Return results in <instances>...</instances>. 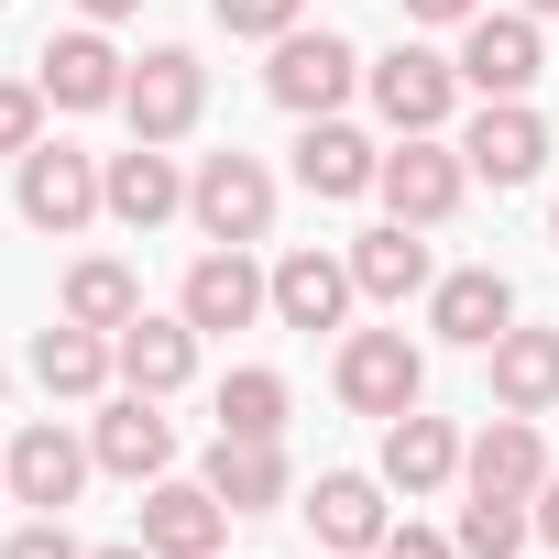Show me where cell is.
<instances>
[{
	"instance_id": "1",
	"label": "cell",
	"mask_w": 559,
	"mask_h": 559,
	"mask_svg": "<svg viewBox=\"0 0 559 559\" xmlns=\"http://www.w3.org/2000/svg\"><path fill=\"white\" fill-rule=\"evenodd\" d=\"M12 209H23L45 241H78L88 219H110V165L78 154V143H34V154L12 165Z\"/></svg>"
},
{
	"instance_id": "2",
	"label": "cell",
	"mask_w": 559,
	"mask_h": 559,
	"mask_svg": "<svg viewBox=\"0 0 559 559\" xmlns=\"http://www.w3.org/2000/svg\"><path fill=\"white\" fill-rule=\"evenodd\" d=\"M373 198H384V219H406V230H439V219L472 198V165H461V143H450V132H395V154H384Z\"/></svg>"
},
{
	"instance_id": "3",
	"label": "cell",
	"mask_w": 559,
	"mask_h": 559,
	"mask_svg": "<svg viewBox=\"0 0 559 559\" xmlns=\"http://www.w3.org/2000/svg\"><path fill=\"white\" fill-rule=\"evenodd\" d=\"M330 384H341L352 417H406V406H428V352L406 330H341Z\"/></svg>"
},
{
	"instance_id": "4",
	"label": "cell",
	"mask_w": 559,
	"mask_h": 559,
	"mask_svg": "<svg viewBox=\"0 0 559 559\" xmlns=\"http://www.w3.org/2000/svg\"><path fill=\"white\" fill-rule=\"evenodd\" d=\"M121 121H132V143H187L209 121V67L187 45H143L132 88H121Z\"/></svg>"
},
{
	"instance_id": "5",
	"label": "cell",
	"mask_w": 559,
	"mask_h": 559,
	"mask_svg": "<svg viewBox=\"0 0 559 559\" xmlns=\"http://www.w3.org/2000/svg\"><path fill=\"white\" fill-rule=\"evenodd\" d=\"M362 88H373V121H384V132H450V110H461V56L395 45V56L362 67Z\"/></svg>"
},
{
	"instance_id": "6",
	"label": "cell",
	"mask_w": 559,
	"mask_h": 559,
	"mask_svg": "<svg viewBox=\"0 0 559 559\" xmlns=\"http://www.w3.org/2000/svg\"><path fill=\"white\" fill-rule=\"evenodd\" d=\"M34 88L56 99V110H121V88H132V56L110 45V23H67V34H45V56H34Z\"/></svg>"
},
{
	"instance_id": "7",
	"label": "cell",
	"mask_w": 559,
	"mask_h": 559,
	"mask_svg": "<svg viewBox=\"0 0 559 559\" xmlns=\"http://www.w3.org/2000/svg\"><path fill=\"white\" fill-rule=\"evenodd\" d=\"M187 219H198V241H263L274 230V165L263 154H198Z\"/></svg>"
},
{
	"instance_id": "8",
	"label": "cell",
	"mask_w": 559,
	"mask_h": 559,
	"mask_svg": "<svg viewBox=\"0 0 559 559\" xmlns=\"http://www.w3.org/2000/svg\"><path fill=\"white\" fill-rule=\"evenodd\" d=\"M362 45H341V34H286V45H274V67H263V88H274V110H297V121H330L352 88H362Z\"/></svg>"
},
{
	"instance_id": "9",
	"label": "cell",
	"mask_w": 559,
	"mask_h": 559,
	"mask_svg": "<svg viewBox=\"0 0 559 559\" xmlns=\"http://www.w3.org/2000/svg\"><path fill=\"white\" fill-rule=\"evenodd\" d=\"M176 308L198 319V341H209V330H252V319H274V274L252 263V241H209V252L187 263Z\"/></svg>"
},
{
	"instance_id": "10",
	"label": "cell",
	"mask_w": 559,
	"mask_h": 559,
	"mask_svg": "<svg viewBox=\"0 0 559 559\" xmlns=\"http://www.w3.org/2000/svg\"><path fill=\"white\" fill-rule=\"evenodd\" d=\"M537 78H548L537 12H472V23H461V88H472V99H526Z\"/></svg>"
},
{
	"instance_id": "11",
	"label": "cell",
	"mask_w": 559,
	"mask_h": 559,
	"mask_svg": "<svg viewBox=\"0 0 559 559\" xmlns=\"http://www.w3.org/2000/svg\"><path fill=\"white\" fill-rule=\"evenodd\" d=\"M461 165H472L483 187H537V176H548V121H537V99H483V110L461 121Z\"/></svg>"
},
{
	"instance_id": "12",
	"label": "cell",
	"mask_w": 559,
	"mask_h": 559,
	"mask_svg": "<svg viewBox=\"0 0 559 559\" xmlns=\"http://www.w3.org/2000/svg\"><path fill=\"white\" fill-rule=\"evenodd\" d=\"M88 450H99V472H121V483H165L176 472V417H165V395H99V417H88Z\"/></svg>"
},
{
	"instance_id": "13",
	"label": "cell",
	"mask_w": 559,
	"mask_h": 559,
	"mask_svg": "<svg viewBox=\"0 0 559 559\" xmlns=\"http://www.w3.org/2000/svg\"><path fill=\"white\" fill-rule=\"evenodd\" d=\"M0 461H12V504H34V515H67V504L88 493V472H99V450H88L78 428H56V417H34Z\"/></svg>"
},
{
	"instance_id": "14",
	"label": "cell",
	"mask_w": 559,
	"mask_h": 559,
	"mask_svg": "<svg viewBox=\"0 0 559 559\" xmlns=\"http://www.w3.org/2000/svg\"><path fill=\"white\" fill-rule=\"evenodd\" d=\"M548 472H559V461H548L537 417H504V406H493V428L461 439V493H515V504H537Z\"/></svg>"
},
{
	"instance_id": "15",
	"label": "cell",
	"mask_w": 559,
	"mask_h": 559,
	"mask_svg": "<svg viewBox=\"0 0 559 559\" xmlns=\"http://www.w3.org/2000/svg\"><path fill=\"white\" fill-rule=\"evenodd\" d=\"M428 330H439L450 352H493V341L515 330V286H504L493 263H461V274L428 286Z\"/></svg>"
},
{
	"instance_id": "16",
	"label": "cell",
	"mask_w": 559,
	"mask_h": 559,
	"mask_svg": "<svg viewBox=\"0 0 559 559\" xmlns=\"http://www.w3.org/2000/svg\"><path fill=\"white\" fill-rule=\"evenodd\" d=\"M230 515H274V504H297V461H286V439H209V472H198Z\"/></svg>"
},
{
	"instance_id": "17",
	"label": "cell",
	"mask_w": 559,
	"mask_h": 559,
	"mask_svg": "<svg viewBox=\"0 0 559 559\" xmlns=\"http://www.w3.org/2000/svg\"><path fill=\"white\" fill-rule=\"evenodd\" d=\"M450 483H461V428H450V417H428V406L384 417V493L428 504V493H450Z\"/></svg>"
},
{
	"instance_id": "18",
	"label": "cell",
	"mask_w": 559,
	"mask_h": 559,
	"mask_svg": "<svg viewBox=\"0 0 559 559\" xmlns=\"http://www.w3.org/2000/svg\"><path fill=\"white\" fill-rule=\"evenodd\" d=\"M219 537H230V504L209 493V483H143V548L154 559H219Z\"/></svg>"
},
{
	"instance_id": "19",
	"label": "cell",
	"mask_w": 559,
	"mask_h": 559,
	"mask_svg": "<svg viewBox=\"0 0 559 559\" xmlns=\"http://www.w3.org/2000/svg\"><path fill=\"white\" fill-rule=\"evenodd\" d=\"M352 252H319V241H297L286 263H274V319L286 330H341L352 319Z\"/></svg>"
},
{
	"instance_id": "20",
	"label": "cell",
	"mask_w": 559,
	"mask_h": 559,
	"mask_svg": "<svg viewBox=\"0 0 559 559\" xmlns=\"http://www.w3.org/2000/svg\"><path fill=\"white\" fill-rule=\"evenodd\" d=\"M373 176H384V143L373 132H352L341 110L330 121H297V187L308 198H373Z\"/></svg>"
},
{
	"instance_id": "21",
	"label": "cell",
	"mask_w": 559,
	"mask_h": 559,
	"mask_svg": "<svg viewBox=\"0 0 559 559\" xmlns=\"http://www.w3.org/2000/svg\"><path fill=\"white\" fill-rule=\"evenodd\" d=\"M297 515H308V537L319 548H384V472H319L308 493H297Z\"/></svg>"
},
{
	"instance_id": "22",
	"label": "cell",
	"mask_w": 559,
	"mask_h": 559,
	"mask_svg": "<svg viewBox=\"0 0 559 559\" xmlns=\"http://www.w3.org/2000/svg\"><path fill=\"white\" fill-rule=\"evenodd\" d=\"M110 352H121V384H132V395H187V384H198V319H187V308H176V319L143 308Z\"/></svg>"
},
{
	"instance_id": "23",
	"label": "cell",
	"mask_w": 559,
	"mask_h": 559,
	"mask_svg": "<svg viewBox=\"0 0 559 559\" xmlns=\"http://www.w3.org/2000/svg\"><path fill=\"white\" fill-rule=\"evenodd\" d=\"M34 384H45V395H67V406H99V395L121 384V352H110V330H78V319L34 330Z\"/></svg>"
},
{
	"instance_id": "24",
	"label": "cell",
	"mask_w": 559,
	"mask_h": 559,
	"mask_svg": "<svg viewBox=\"0 0 559 559\" xmlns=\"http://www.w3.org/2000/svg\"><path fill=\"white\" fill-rule=\"evenodd\" d=\"M352 286H362L373 308H406V297H428V286H439V252H428V230H406V219L362 230V241H352Z\"/></svg>"
},
{
	"instance_id": "25",
	"label": "cell",
	"mask_w": 559,
	"mask_h": 559,
	"mask_svg": "<svg viewBox=\"0 0 559 559\" xmlns=\"http://www.w3.org/2000/svg\"><path fill=\"white\" fill-rule=\"evenodd\" d=\"M176 209H187V165H176L165 143L110 154V219H121V230H165Z\"/></svg>"
},
{
	"instance_id": "26",
	"label": "cell",
	"mask_w": 559,
	"mask_h": 559,
	"mask_svg": "<svg viewBox=\"0 0 559 559\" xmlns=\"http://www.w3.org/2000/svg\"><path fill=\"white\" fill-rule=\"evenodd\" d=\"M483 362H493V406L504 417H548L559 406V330H504Z\"/></svg>"
},
{
	"instance_id": "27",
	"label": "cell",
	"mask_w": 559,
	"mask_h": 559,
	"mask_svg": "<svg viewBox=\"0 0 559 559\" xmlns=\"http://www.w3.org/2000/svg\"><path fill=\"white\" fill-rule=\"evenodd\" d=\"M56 319H78V330H110V341H121V330L143 319V274H132L121 252H78V263H67V308H56Z\"/></svg>"
},
{
	"instance_id": "28",
	"label": "cell",
	"mask_w": 559,
	"mask_h": 559,
	"mask_svg": "<svg viewBox=\"0 0 559 559\" xmlns=\"http://www.w3.org/2000/svg\"><path fill=\"white\" fill-rule=\"evenodd\" d=\"M219 428L230 439H286V373H274V362L219 373Z\"/></svg>"
},
{
	"instance_id": "29",
	"label": "cell",
	"mask_w": 559,
	"mask_h": 559,
	"mask_svg": "<svg viewBox=\"0 0 559 559\" xmlns=\"http://www.w3.org/2000/svg\"><path fill=\"white\" fill-rule=\"evenodd\" d=\"M450 537H461V559H526V537H537V515H526L515 493H472Z\"/></svg>"
},
{
	"instance_id": "30",
	"label": "cell",
	"mask_w": 559,
	"mask_h": 559,
	"mask_svg": "<svg viewBox=\"0 0 559 559\" xmlns=\"http://www.w3.org/2000/svg\"><path fill=\"white\" fill-rule=\"evenodd\" d=\"M297 12H308V0H209V23H219V34H241V45H286V34H297Z\"/></svg>"
},
{
	"instance_id": "31",
	"label": "cell",
	"mask_w": 559,
	"mask_h": 559,
	"mask_svg": "<svg viewBox=\"0 0 559 559\" xmlns=\"http://www.w3.org/2000/svg\"><path fill=\"white\" fill-rule=\"evenodd\" d=\"M45 110H56V99H45L34 78H0V154H12V165L45 143Z\"/></svg>"
},
{
	"instance_id": "32",
	"label": "cell",
	"mask_w": 559,
	"mask_h": 559,
	"mask_svg": "<svg viewBox=\"0 0 559 559\" xmlns=\"http://www.w3.org/2000/svg\"><path fill=\"white\" fill-rule=\"evenodd\" d=\"M0 559H88V548L67 537V515H34V526H12V537H0Z\"/></svg>"
},
{
	"instance_id": "33",
	"label": "cell",
	"mask_w": 559,
	"mask_h": 559,
	"mask_svg": "<svg viewBox=\"0 0 559 559\" xmlns=\"http://www.w3.org/2000/svg\"><path fill=\"white\" fill-rule=\"evenodd\" d=\"M373 559H461V537H439V526H384Z\"/></svg>"
},
{
	"instance_id": "34",
	"label": "cell",
	"mask_w": 559,
	"mask_h": 559,
	"mask_svg": "<svg viewBox=\"0 0 559 559\" xmlns=\"http://www.w3.org/2000/svg\"><path fill=\"white\" fill-rule=\"evenodd\" d=\"M472 12H483V0H406V23H428V34H439V23H450V34H461V23H472Z\"/></svg>"
},
{
	"instance_id": "35",
	"label": "cell",
	"mask_w": 559,
	"mask_h": 559,
	"mask_svg": "<svg viewBox=\"0 0 559 559\" xmlns=\"http://www.w3.org/2000/svg\"><path fill=\"white\" fill-rule=\"evenodd\" d=\"M526 515H537V537H548V548H559V472H548V483H537V504H526Z\"/></svg>"
},
{
	"instance_id": "36",
	"label": "cell",
	"mask_w": 559,
	"mask_h": 559,
	"mask_svg": "<svg viewBox=\"0 0 559 559\" xmlns=\"http://www.w3.org/2000/svg\"><path fill=\"white\" fill-rule=\"evenodd\" d=\"M143 0H78V23H132Z\"/></svg>"
},
{
	"instance_id": "37",
	"label": "cell",
	"mask_w": 559,
	"mask_h": 559,
	"mask_svg": "<svg viewBox=\"0 0 559 559\" xmlns=\"http://www.w3.org/2000/svg\"><path fill=\"white\" fill-rule=\"evenodd\" d=\"M88 559H154V548H143V537H132V548H88Z\"/></svg>"
},
{
	"instance_id": "38",
	"label": "cell",
	"mask_w": 559,
	"mask_h": 559,
	"mask_svg": "<svg viewBox=\"0 0 559 559\" xmlns=\"http://www.w3.org/2000/svg\"><path fill=\"white\" fill-rule=\"evenodd\" d=\"M515 12H537V23H559V0H515Z\"/></svg>"
},
{
	"instance_id": "39",
	"label": "cell",
	"mask_w": 559,
	"mask_h": 559,
	"mask_svg": "<svg viewBox=\"0 0 559 559\" xmlns=\"http://www.w3.org/2000/svg\"><path fill=\"white\" fill-rule=\"evenodd\" d=\"M319 559H373V548H319Z\"/></svg>"
},
{
	"instance_id": "40",
	"label": "cell",
	"mask_w": 559,
	"mask_h": 559,
	"mask_svg": "<svg viewBox=\"0 0 559 559\" xmlns=\"http://www.w3.org/2000/svg\"><path fill=\"white\" fill-rule=\"evenodd\" d=\"M0 493H12V461H0Z\"/></svg>"
},
{
	"instance_id": "41",
	"label": "cell",
	"mask_w": 559,
	"mask_h": 559,
	"mask_svg": "<svg viewBox=\"0 0 559 559\" xmlns=\"http://www.w3.org/2000/svg\"><path fill=\"white\" fill-rule=\"evenodd\" d=\"M548 241H559V209H548Z\"/></svg>"
},
{
	"instance_id": "42",
	"label": "cell",
	"mask_w": 559,
	"mask_h": 559,
	"mask_svg": "<svg viewBox=\"0 0 559 559\" xmlns=\"http://www.w3.org/2000/svg\"><path fill=\"white\" fill-rule=\"evenodd\" d=\"M0 395H12V373H0Z\"/></svg>"
},
{
	"instance_id": "43",
	"label": "cell",
	"mask_w": 559,
	"mask_h": 559,
	"mask_svg": "<svg viewBox=\"0 0 559 559\" xmlns=\"http://www.w3.org/2000/svg\"><path fill=\"white\" fill-rule=\"evenodd\" d=\"M0 12H12V0H0Z\"/></svg>"
}]
</instances>
